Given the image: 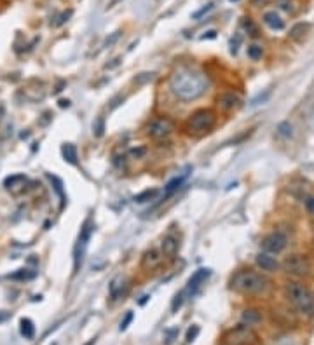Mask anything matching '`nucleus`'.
<instances>
[{"mask_svg": "<svg viewBox=\"0 0 314 345\" xmlns=\"http://www.w3.org/2000/svg\"><path fill=\"white\" fill-rule=\"evenodd\" d=\"M72 16V11H67V13H63L61 16H59V21H56V25H63V23H65V21H68V18Z\"/></svg>", "mask_w": 314, "mask_h": 345, "instance_id": "obj_39", "label": "nucleus"}, {"mask_svg": "<svg viewBox=\"0 0 314 345\" xmlns=\"http://www.w3.org/2000/svg\"><path fill=\"white\" fill-rule=\"evenodd\" d=\"M257 265L265 272H276L279 269V262L274 256H271V253H265V251L257 254Z\"/></svg>", "mask_w": 314, "mask_h": 345, "instance_id": "obj_14", "label": "nucleus"}, {"mask_svg": "<svg viewBox=\"0 0 314 345\" xmlns=\"http://www.w3.org/2000/svg\"><path fill=\"white\" fill-rule=\"evenodd\" d=\"M119 63H121V58H115L113 59V63H110V65H107L105 68H113V67H117Z\"/></svg>", "mask_w": 314, "mask_h": 345, "instance_id": "obj_42", "label": "nucleus"}, {"mask_svg": "<svg viewBox=\"0 0 314 345\" xmlns=\"http://www.w3.org/2000/svg\"><path fill=\"white\" fill-rule=\"evenodd\" d=\"M122 286H124V281L121 277H115L110 284V295L112 298H119L122 295Z\"/></svg>", "mask_w": 314, "mask_h": 345, "instance_id": "obj_24", "label": "nucleus"}, {"mask_svg": "<svg viewBox=\"0 0 314 345\" xmlns=\"http://www.w3.org/2000/svg\"><path fill=\"white\" fill-rule=\"evenodd\" d=\"M157 194H159L157 188H147V190H143L142 194H136V196H134V202H138V204L148 202V200L154 199Z\"/></svg>", "mask_w": 314, "mask_h": 345, "instance_id": "obj_20", "label": "nucleus"}, {"mask_svg": "<svg viewBox=\"0 0 314 345\" xmlns=\"http://www.w3.org/2000/svg\"><path fill=\"white\" fill-rule=\"evenodd\" d=\"M277 136H281V138H290L292 136V124L290 122H281L279 126H277Z\"/></svg>", "mask_w": 314, "mask_h": 345, "instance_id": "obj_27", "label": "nucleus"}, {"mask_svg": "<svg viewBox=\"0 0 314 345\" xmlns=\"http://www.w3.org/2000/svg\"><path fill=\"white\" fill-rule=\"evenodd\" d=\"M211 9H213V4H211V2H209V4H206L204 7H201V9H199V11H196V13L192 14V19L199 21L203 16H204V14H208L209 11H211Z\"/></svg>", "mask_w": 314, "mask_h": 345, "instance_id": "obj_31", "label": "nucleus"}, {"mask_svg": "<svg viewBox=\"0 0 314 345\" xmlns=\"http://www.w3.org/2000/svg\"><path fill=\"white\" fill-rule=\"evenodd\" d=\"M131 154H133V155H136V157H138V155L145 154V148H140V150H133V152H131Z\"/></svg>", "mask_w": 314, "mask_h": 345, "instance_id": "obj_44", "label": "nucleus"}, {"mask_svg": "<svg viewBox=\"0 0 314 345\" xmlns=\"http://www.w3.org/2000/svg\"><path fill=\"white\" fill-rule=\"evenodd\" d=\"M171 91L182 101H192L203 96L209 88V79L196 70H180L171 77Z\"/></svg>", "mask_w": 314, "mask_h": 345, "instance_id": "obj_1", "label": "nucleus"}, {"mask_svg": "<svg viewBox=\"0 0 314 345\" xmlns=\"http://www.w3.org/2000/svg\"><path fill=\"white\" fill-rule=\"evenodd\" d=\"M230 290L241 295H262L269 290V279L253 271H239L230 277Z\"/></svg>", "mask_w": 314, "mask_h": 345, "instance_id": "obj_2", "label": "nucleus"}, {"mask_svg": "<svg viewBox=\"0 0 314 345\" xmlns=\"http://www.w3.org/2000/svg\"><path fill=\"white\" fill-rule=\"evenodd\" d=\"M19 331L26 340H32L35 335V326L30 319H21L19 321Z\"/></svg>", "mask_w": 314, "mask_h": 345, "instance_id": "obj_19", "label": "nucleus"}, {"mask_svg": "<svg viewBox=\"0 0 314 345\" xmlns=\"http://www.w3.org/2000/svg\"><path fill=\"white\" fill-rule=\"evenodd\" d=\"M276 4H277V7H279L281 11H285V13H292L293 11V5L290 0H277Z\"/></svg>", "mask_w": 314, "mask_h": 345, "instance_id": "obj_34", "label": "nucleus"}, {"mask_svg": "<svg viewBox=\"0 0 314 345\" xmlns=\"http://www.w3.org/2000/svg\"><path fill=\"white\" fill-rule=\"evenodd\" d=\"M217 105L225 112H232L241 107V98L234 92H222L217 96Z\"/></svg>", "mask_w": 314, "mask_h": 345, "instance_id": "obj_11", "label": "nucleus"}, {"mask_svg": "<svg viewBox=\"0 0 314 345\" xmlns=\"http://www.w3.org/2000/svg\"><path fill=\"white\" fill-rule=\"evenodd\" d=\"M161 262H163V253L155 248H150L142 256V269L143 271H155L161 265Z\"/></svg>", "mask_w": 314, "mask_h": 345, "instance_id": "obj_10", "label": "nucleus"}, {"mask_svg": "<svg viewBox=\"0 0 314 345\" xmlns=\"http://www.w3.org/2000/svg\"><path fill=\"white\" fill-rule=\"evenodd\" d=\"M209 274H211V271H209V269H199L197 272H194L192 277L188 279L187 288H185V295H192V293H196L197 288L201 286L206 279L209 277Z\"/></svg>", "mask_w": 314, "mask_h": 345, "instance_id": "obj_12", "label": "nucleus"}, {"mask_svg": "<svg viewBox=\"0 0 314 345\" xmlns=\"http://www.w3.org/2000/svg\"><path fill=\"white\" fill-rule=\"evenodd\" d=\"M185 182V175L184 176H178V178H173L171 182L167 183L166 188H164V196H163V200L169 199V197H173L178 192V188L182 187V183Z\"/></svg>", "mask_w": 314, "mask_h": 345, "instance_id": "obj_17", "label": "nucleus"}, {"mask_svg": "<svg viewBox=\"0 0 314 345\" xmlns=\"http://www.w3.org/2000/svg\"><path fill=\"white\" fill-rule=\"evenodd\" d=\"M225 345H229V344H225Z\"/></svg>", "mask_w": 314, "mask_h": 345, "instance_id": "obj_47", "label": "nucleus"}, {"mask_svg": "<svg viewBox=\"0 0 314 345\" xmlns=\"http://www.w3.org/2000/svg\"><path fill=\"white\" fill-rule=\"evenodd\" d=\"M117 2H121V0H112V2H110V5H109V9H110V7H113V5L117 4Z\"/></svg>", "mask_w": 314, "mask_h": 345, "instance_id": "obj_45", "label": "nucleus"}, {"mask_svg": "<svg viewBox=\"0 0 314 345\" xmlns=\"http://www.w3.org/2000/svg\"><path fill=\"white\" fill-rule=\"evenodd\" d=\"M178 248H180V242L175 236H166L161 242V253L163 256L167 258H175L176 253H178Z\"/></svg>", "mask_w": 314, "mask_h": 345, "instance_id": "obj_13", "label": "nucleus"}, {"mask_svg": "<svg viewBox=\"0 0 314 345\" xmlns=\"http://www.w3.org/2000/svg\"><path fill=\"white\" fill-rule=\"evenodd\" d=\"M131 321H133V312H128V314H126V317H124V321L121 323V331H124V329L129 326Z\"/></svg>", "mask_w": 314, "mask_h": 345, "instance_id": "obj_38", "label": "nucleus"}, {"mask_svg": "<svg viewBox=\"0 0 314 345\" xmlns=\"http://www.w3.org/2000/svg\"><path fill=\"white\" fill-rule=\"evenodd\" d=\"M285 295L288 298V302L295 309H298L300 312H313L314 309V298L311 295V291L307 290L304 284L300 283H288L285 288Z\"/></svg>", "mask_w": 314, "mask_h": 345, "instance_id": "obj_3", "label": "nucleus"}, {"mask_svg": "<svg viewBox=\"0 0 314 345\" xmlns=\"http://www.w3.org/2000/svg\"><path fill=\"white\" fill-rule=\"evenodd\" d=\"M215 122H217V117L209 109H199L188 117L187 121V129L188 133L194 134H203L208 133L215 127Z\"/></svg>", "mask_w": 314, "mask_h": 345, "instance_id": "obj_4", "label": "nucleus"}, {"mask_svg": "<svg viewBox=\"0 0 314 345\" xmlns=\"http://www.w3.org/2000/svg\"><path fill=\"white\" fill-rule=\"evenodd\" d=\"M94 230V223H92L91 218L84 221L82 229L79 232V237H77V242L74 246V271H79L80 265H82L84 254H86V250H88L89 239H91V234Z\"/></svg>", "mask_w": 314, "mask_h": 345, "instance_id": "obj_5", "label": "nucleus"}, {"mask_svg": "<svg viewBox=\"0 0 314 345\" xmlns=\"http://www.w3.org/2000/svg\"><path fill=\"white\" fill-rule=\"evenodd\" d=\"M307 30H309V25H307V23H297V25L290 30L288 37L293 38V40H298V38H302L304 35H306Z\"/></svg>", "mask_w": 314, "mask_h": 345, "instance_id": "obj_21", "label": "nucleus"}, {"mask_svg": "<svg viewBox=\"0 0 314 345\" xmlns=\"http://www.w3.org/2000/svg\"><path fill=\"white\" fill-rule=\"evenodd\" d=\"M286 246H288V236L285 232H281V230H276V232L269 234V236H265L262 239V250L265 253L277 254L285 250Z\"/></svg>", "mask_w": 314, "mask_h": 345, "instance_id": "obj_8", "label": "nucleus"}, {"mask_svg": "<svg viewBox=\"0 0 314 345\" xmlns=\"http://www.w3.org/2000/svg\"><path fill=\"white\" fill-rule=\"evenodd\" d=\"M243 25H244V28L248 30V34H250L251 37H257V35H259V30H257V26L253 25V21L251 19H246V18H244Z\"/></svg>", "mask_w": 314, "mask_h": 345, "instance_id": "obj_32", "label": "nucleus"}, {"mask_svg": "<svg viewBox=\"0 0 314 345\" xmlns=\"http://www.w3.org/2000/svg\"><path fill=\"white\" fill-rule=\"evenodd\" d=\"M11 279H14V281H26V279H34L35 277V272H30L26 271V269H21V271H18L16 274L9 275Z\"/></svg>", "mask_w": 314, "mask_h": 345, "instance_id": "obj_26", "label": "nucleus"}, {"mask_svg": "<svg viewBox=\"0 0 314 345\" xmlns=\"http://www.w3.org/2000/svg\"><path fill=\"white\" fill-rule=\"evenodd\" d=\"M61 155L68 164H72V166H75V164L79 163L77 148H75V145H72V143H65V145L61 146Z\"/></svg>", "mask_w": 314, "mask_h": 345, "instance_id": "obj_16", "label": "nucleus"}, {"mask_svg": "<svg viewBox=\"0 0 314 345\" xmlns=\"http://www.w3.org/2000/svg\"><path fill=\"white\" fill-rule=\"evenodd\" d=\"M9 316H11V312H7V310H0V325H2L4 321H7V319H9Z\"/></svg>", "mask_w": 314, "mask_h": 345, "instance_id": "obj_40", "label": "nucleus"}, {"mask_svg": "<svg viewBox=\"0 0 314 345\" xmlns=\"http://www.w3.org/2000/svg\"><path fill=\"white\" fill-rule=\"evenodd\" d=\"M154 75L155 73H148V72H143V73H138L136 77L133 79V82L136 84V86H142V84H145V82H148V80H152L154 79Z\"/></svg>", "mask_w": 314, "mask_h": 345, "instance_id": "obj_29", "label": "nucleus"}, {"mask_svg": "<svg viewBox=\"0 0 314 345\" xmlns=\"http://www.w3.org/2000/svg\"><path fill=\"white\" fill-rule=\"evenodd\" d=\"M262 19H264V23L271 30H283L285 28V21L281 19V16L276 13V11H267Z\"/></svg>", "mask_w": 314, "mask_h": 345, "instance_id": "obj_15", "label": "nucleus"}, {"mask_svg": "<svg viewBox=\"0 0 314 345\" xmlns=\"http://www.w3.org/2000/svg\"><path fill=\"white\" fill-rule=\"evenodd\" d=\"M217 37V32L215 30H209V32H206V35H201V40H204V38H215Z\"/></svg>", "mask_w": 314, "mask_h": 345, "instance_id": "obj_41", "label": "nucleus"}, {"mask_svg": "<svg viewBox=\"0 0 314 345\" xmlns=\"http://www.w3.org/2000/svg\"><path fill=\"white\" fill-rule=\"evenodd\" d=\"M309 262H307L306 256L302 254H293V256L286 258L285 260V271L288 274L295 275V277H304V275L309 274Z\"/></svg>", "mask_w": 314, "mask_h": 345, "instance_id": "obj_9", "label": "nucleus"}, {"mask_svg": "<svg viewBox=\"0 0 314 345\" xmlns=\"http://www.w3.org/2000/svg\"><path fill=\"white\" fill-rule=\"evenodd\" d=\"M145 131L148 138H152L155 142H161V140H166L175 131V124L166 117H159V119H154V121L148 122Z\"/></svg>", "mask_w": 314, "mask_h": 345, "instance_id": "obj_6", "label": "nucleus"}, {"mask_svg": "<svg viewBox=\"0 0 314 345\" xmlns=\"http://www.w3.org/2000/svg\"><path fill=\"white\" fill-rule=\"evenodd\" d=\"M92 133H94V136L96 138H101L105 133V119L103 117H98L96 122L92 124Z\"/></svg>", "mask_w": 314, "mask_h": 345, "instance_id": "obj_28", "label": "nucleus"}, {"mask_svg": "<svg viewBox=\"0 0 314 345\" xmlns=\"http://www.w3.org/2000/svg\"><path fill=\"white\" fill-rule=\"evenodd\" d=\"M59 107H61V109H68V107H70V101L68 100H59Z\"/></svg>", "mask_w": 314, "mask_h": 345, "instance_id": "obj_43", "label": "nucleus"}, {"mask_svg": "<svg viewBox=\"0 0 314 345\" xmlns=\"http://www.w3.org/2000/svg\"><path fill=\"white\" fill-rule=\"evenodd\" d=\"M304 206H306L307 213H314V196H307L304 199Z\"/></svg>", "mask_w": 314, "mask_h": 345, "instance_id": "obj_36", "label": "nucleus"}, {"mask_svg": "<svg viewBox=\"0 0 314 345\" xmlns=\"http://www.w3.org/2000/svg\"><path fill=\"white\" fill-rule=\"evenodd\" d=\"M124 100H126V96H124V94H117V96H115V98H113V100H112V101H110V110H113V109H117L119 105H121V103H122V101H124Z\"/></svg>", "mask_w": 314, "mask_h": 345, "instance_id": "obj_37", "label": "nucleus"}, {"mask_svg": "<svg viewBox=\"0 0 314 345\" xmlns=\"http://www.w3.org/2000/svg\"><path fill=\"white\" fill-rule=\"evenodd\" d=\"M184 296H185V290L175 295V300H173V304H171V310L173 312H176L178 309L182 307V304H184Z\"/></svg>", "mask_w": 314, "mask_h": 345, "instance_id": "obj_30", "label": "nucleus"}, {"mask_svg": "<svg viewBox=\"0 0 314 345\" xmlns=\"http://www.w3.org/2000/svg\"><path fill=\"white\" fill-rule=\"evenodd\" d=\"M119 37H121V32H113L110 37H107V40H105V44H103V47H112L115 42L119 40Z\"/></svg>", "mask_w": 314, "mask_h": 345, "instance_id": "obj_35", "label": "nucleus"}, {"mask_svg": "<svg viewBox=\"0 0 314 345\" xmlns=\"http://www.w3.org/2000/svg\"><path fill=\"white\" fill-rule=\"evenodd\" d=\"M25 182H26L25 175H13V176H9V178L4 180V187L11 190V188H14V187H21Z\"/></svg>", "mask_w": 314, "mask_h": 345, "instance_id": "obj_22", "label": "nucleus"}, {"mask_svg": "<svg viewBox=\"0 0 314 345\" xmlns=\"http://www.w3.org/2000/svg\"><path fill=\"white\" fill-rule=\"evenodd\" d=\"M230 2H238V0H230Z\"/></svg>", "mask_w": 314, "mask_h": 345, "instance_id": "obj_46", "label": "nucleus"}, {"mask_svg": "<svg viewBox=\"0 0 314 345\" xmlns=\"http://www.w3.org/2000/svg\"><path fill=\"white\" fill-rule=\"evenodd\" d=\"M259 321H260V314L257 310H253V309L243 312V323L244 325L251 326V325H255V323H259Z\"/></svg>", "mask_w": 314, "mask_h": 345, "instance_id": "obj_23", "label": "nucleus"}, {"mask_svg": "<svg viewBox=\"0 0 314 345\" xmlns=\"http://www.w3.org/2000/svg\"><path fill=\"white\" fill-rule=\"evenodd\" d=\"M262 54H264L262 46H259V44H251V46H248V58L250 59L257 61V59L262 58Z\"/></svg>", "mask_w": 314, "mask_h": 345, "instance_id": "obj_25", "label": "nucleus"}, {"mask_svg": "<svg viewBox=\"0 0 314 345\" xmlns=\"http://www.w3.org/2000/svg\"><path fill=\"white\" fill-rule=\"evenodd\" d=\"M199 331H201V329H199V326H196V325H194L192 328H188V331H187V338H185V340H187V344H190V342L196 340V337H197V335H199Z\"/></svg>", "mask_w": 314, "mask_h": 345, "instance_id": "obj_33", "label": "nucleus"}, {"mask_svg": "<svg viewBox=\"0 0 314 345\" xmlns=\"http://www.w3.org/2000/svg\"><path fill=\"white\" fill-rule=\"evenodd\" d=\"M255 342H257V335L253 333V329L246 325L230 329L225 335V344L229 345H251V344H255Z\"/></svg>", "mask_w": 314, "mask_h": 345, "instance_id": "obj_7", "label": "nucleus"}, {"mask_svg": "<svg viewBox=\"0 0 314 345\" xmlns=\"http://www.w3.org/2000/svg\"><path fill=\"white\" fill-rule=\"evenodd\" d=\"M47 180H49L51 183H53V187H55L56 194L59 196V204H61V209L65 208V202H67V197H65V190H63V182L58 178V176L51 175V173H47Z\"/></svg>", "mask_w": 314, "mask_h": 345, "instance_id": "obj_18", "label": "nucleus"}]
</instances>
